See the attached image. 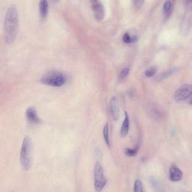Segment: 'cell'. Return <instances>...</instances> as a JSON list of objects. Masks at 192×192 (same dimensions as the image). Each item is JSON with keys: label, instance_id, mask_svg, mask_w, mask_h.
Wrapping results in <instances>:
<instances>
[{"label": "cell", "instance_id": "obj_8", "mask_svg": "<svg viewBox=\"0 0 192 192\" xmlns=\"http://www.w3.org/2000/svg\"><path fill=\"white\" fill-rule=\"evenodd\" d=\"M183 176V172L180 170L176 165H172L170 168L169 171V178L172 181H180Z\"/></svg>", "mask_w": 192, "mask_h": 192}, {"label": "cell", "instance_id": "obj_6", "mask_svg": "<svg viewBox=\"0 0 192 192\" xmlns=\"http://www.w3.org/2000/svg\"><path fill=\"white\" fill-rule=\"evenodd\" d=\"M93 15L97 20L101 21L104 17V9L99 0H91Z\"/></svg>", "mask_w": 192, "mask_h": 192}, {"label": "cell", "instance_id": "obj_1", "mask_svg": "<svg viewBox=\"0 0 192 192\" xmlns=\"http://www.w3.org/2000/svg\"><path fill=\"white\" fill-rule=\"evenodd\" d=\"M19 27V15L15 6H10L6 14L4 23V37L6 42L12 44L17 38Z\"/></svg>", "mask_w": 192, "mask_h": 192}, {"label": "cell", "instance_id": "obj_2", "mask_svg": "<svg viewBox=\"0 0 192 192\" xmlns=\"http://www.w3.org/2000/svg\"><path fill=\"white\" fill-rule=\"evenodd\" d=\"M33 148L32 139L29 135H26L21 145L20 157L21 167L25 171H28L32 166Z\"/></svg>", "mask_w": 192, "mask_h": 192}, {"label": "cell", "instance_id": "obj_7", "mask_svg": "<svg viewBox=\"0 0 192 192\" xmlns=\"http://www.w3.org/2000/svg\"><path fill=\"white\" fill-rule=\"evenodd\" d=\"M25 115L28 121L32 124H39L42 121L38 116L36 109L33 106H30L26 109Z\"/></svg>", "mask_w": 192, "mask_h": 192}, {"label": "cell", "instance_id": "obj_3", "mask_svg": "<svg viewBox=\"0 0 192 192\" xmlns=\"http://www.w3.org/2000/svg\"><path fill=\"white\" fill-rule=\"evenodd\" d=\"M40 82L45 85L59 87L63 86L65 83V77L62 73L52 70L43 75Z\"/></svg>", "mask_w": 192, "mask_h": 192}, {"label": "cell", "instance_id": "obj_11", "mask_svg": "<svg viewBox=\"0 0 192 192\" xmlns=\"http://www.w3.org/2000/svg\"><path fill=\"white\" fill-rule=\"evenodd\" d=\"M48 5L47 0H41L39 2V11L41 17L43 19L46 18L48 14Z\"/></svg>", "mask_w": 192, "mask_h": 192}, {"label": "cell", "instance_id": "obj_14", "mask_svg": "<svg viewBox=\"0 0 192 192\" xmlns=\"http://www.w3.org/2000/svg\"><path fill=\"white\" fill-rule=\"evenodd\" d=\"M138 39V38L136 36H130L128 33H126L123 36V41L125 43H130L136 42Z\"/></svg>", "mask_w": 192, "mask_h": 192}, {"label": "cell", "instance_id": "obj_21", "mask_svg": "<svg viewBox=\"0 0 192 192\" xmlns=\"http://www.w3.org/2000/svg\"><path fill=\"white\" fill-rule=\"evenodd\" d=\"M101 151L100 150L98 149H96L95 151H94V156H96V157H101Z\"/></svg>", "mask_w": 192, "mask_h": 192}, {"label": "cell", "instance_id": "obj_5", "mask_svg": "<svg viewBox=\"0 0 192 192\" xmlns=\"http://www.w3.org/2000/svg\"><path fill=\"white\" fill-rule=\"evenodd\" d=\"M192 86L190 84H184L181 86L174 94V100L177 102L185 101L192 96Z\"/></svg>", "mask_w": 192, "mask_h": 192}, {"label": "cell", "instance_id": "obj_13", "mask_svg": "<svg viewBox=\"0 0 192 192\" xmlns=\"http://www.w3.org/2000/svg\"><path fill=\"white\" fill-rule=\"evenodd\" d=\"M103 134L104 137V141L106 142L107 146L110 147V142L109 139V126L108 123H106L104 128Z\"/></svg>", "mask_w": 192, "mask_h": 192}, {"label": "cell", "instance_id": "obj_10", "mask_svg": "<svg viewBox=\"0 0 192 192\" xmlns=\"http://www.w3.org/2000/svg\"><path fill=\"white\" fill-rule=\"evenodd\" d=\"M129 129V117L128 113L126 111L125 112V119L122 122L120 130V135L122 137H125L128 134Z\"/></svg>", "mask_w": 192, "mask_h": 192}, {"label": "cell", "instance_id": "obj_4", "mask_svg": "<svg viewBox=\"0 0 192 192\" xmlns=\"http://www.w3.org/2000/svg\"><path fill=\"white\" fill-rule=\"evenodd\" d=\"M94 183L97 192H101L107 183L104 169L98 161H96L94 167Z\"/></svg>", "mask_w": 192, "mask_h": 192}, {"label": "cell", "instance_id": "obj_18", "mask_svg": "<svg viewBox=\"0 0 192 192\" xmlns=\"http://www.w3.org/2000/svg\"><path fill=\"white\" fill-rule=\"evenodd\" d=\"M129 69L128 68V67H125V68L123 69L122 70V71H121L120 75H119V79H124L129 74Z\"/></svg>", "mask_w": 192, "mask_h": 192}, {"label": "cell", "instance_id": "obj_19", "mask_svg": "<svg viewBox=\"0 0 192 192\" xmlns=\"http://www.w3.org/2000/svg\"><path fill=\"white\" fill-rule=\"evenodd\" d=\"M171 6V2L170 1H167L163 6V11L165 13H167L170 10Z\"/></svg>", "mask_w": 192, "mask_h": 192}, {"label": "cell", "instance_id": "obj_16", "mask_svg": "<svg viewBox=\"0 0 192 192\" xmlns=\"http://www.w3.org/2000/svg\"><path fill=\"white\" fill-rule=\"evenodd\" d=\"M138 148H135L134 149H132L130 148H126L125 150V153L127 156L129 157H133L137 155L138 152Z\"/></svg>", "mask_w": 192, "mask_h": 192}, {"label": "cell", "instance_id": "obj_20", "mask_svg": "<svg viewBox=\"0 0 192 192\" xmlns=\"http://www.w3.org/2000/svg\"><path fill=\"white\" fill-rule=\"evenodd\" d=\"M144 2V0H133L134 6L135 8H139Z\"/></svg>", "mask_w": 192, "mask_h": 192}, {"label": "cell", "instance_id": "obj_23", "mask_svg": "<svg viewBox=\"0 0 192 192\" xmlns=\"http://www.w3.org/2000/svg\"><path fill=\"white\" fill-rule=\"evenodd\" d=\"M52 2H54V4H56V3H57L58 2H59V0H51Z\"/></svg>", "mask_w": 192, "mask_h": 192}, {"label": "cell", "instance_id": "obj_24", "mask_svg": "<svg viewBox=\"0 0 192 192\" xmlns=\"http://www.w3.org/2000/svg\"><path fill=\"white\" fill-rule=\"evenodd\" d=\"M189 104H192V98L191 99V100L190 101V102H189Z\"/></svg>", "mask_w": 192, "mask_h": 192}, {"label": "cell", "instance_id": "obj_9", "mask_svg": "<svg viewBox=\"0 0 192 192\" xmlns=\"http://www.w3.org/2000/svg\"><path fill=\"white\" fill-rule=\"evenodd\" d=\"M111 113L114 120H117L119 117V109H118V104H117V100L116 97H113L111 98L110 103Z\"/></svg>", "mask_w": 192, "mask_h": 192}, {"label": "cell", "instance_id": "obj_22", "mask_svg": "<svg viewBox=\"0 0 192 192\" xmlns=\"http://www.w3.org/2000/svg\"><path fill=\"white\" fill-rule=\"evenodd\" d=\"M150 182H151V183H152V185L153 186V187L156 188V186H157V181L156 180V179H154V178L151 179H150Z\"/></svg>", "mask_w": 192, "mask_h": 192}, {"label": "cell", "instance_id": "obj_17", "mask_svg": "<svg viewBox=\"0 0 192 192\" xmlns=\"http://www.w3.org/2000/svg\"><path fill=\"white\" fill-rule=\"evenodd\" d=\"M157 71V69L155 67H150L145 71V75L147 78H151L155 75Z\"/></svg>", "mask_w": 192, "mask_h": 192}, {"label": "cell", "instance_id": "obj_12", "mask_svg": "<svg viewBox=\"0 0 192 192\" xmlns=\"http://www.w3.org/2000/svg\"><path fill=\"white\" fill-rule=\"evenodd\" d=\"M178 70V69L176 67H174L172 69H170L167 70V71H165L163 73H161L160 75L157 77V79L159 80V81H161L163 80L166 79L167 78L171 76V75L174 74Z\"/></svg>", "mask_w": 192, "mask_h": 192}, {"label": "cell", "instance_id": "obj_15", "mask_svg": "<svg viewBox=\"0 0 192 192\" xmlns=\"http://www.w3.org/2000/svg\"><path fill=\"white\" fill-rule=\"evenodd\" d=\"M134 192H144L143 185L140 180H135L134 187Z\"/></svg>", "mask_w": 192, "mask_h": 192}]
</instances>
